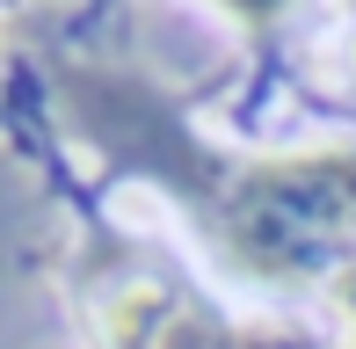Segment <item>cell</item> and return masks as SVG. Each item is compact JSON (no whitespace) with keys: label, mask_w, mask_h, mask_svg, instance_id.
Listing matches in <instances>:
<instances>
[{"label":"cell","mask_w":356,"mask_h":349,"mask_svg":"<svg viewBox=\"0 0 356 349\" xmlns=\"http://www.w3.org/2000/svg\"><path fill=\"white\" fill-rule=\"evenodd\" d=\"M160 174L204 168V218L218 226L233 269L254 284H313L356 247V146L334 153H254V161H197L153 153Z\"/></svg>","instance_id":"6da1fadb"},{"label":"cell","mask_w":356,"mask_h":349,"mask_svg":"<svg viewBox=\"0 0 356 349\" xmlns=\"http://www.w3.org/2000/svg\"><path fill=\"white\" fill-rule=\"evenodd\" d=\"M102 335H109V349H284V342H269V335L211 327L197 306H182V298L160 291V284H131V291H117Z\"/></svg>","instance_id":"7a4b0ae2"},{"label":"cell","mask_w":356,"mask_h":349,"mask_svg":"<svg viewBox=\"0 0 356 349\" xmlns=\"http://www.w3.org/2000/svg\"><path fill=\"white\" fill-rule=\"evenodd\" d=\"M218 8L233 15V22H248V29H269V22L291 8V0H218Z\"/></svg>","instance_id":"3957f363"},{"label":"cell","mask_w":356,"mask_h":349,"mask_svg":"<svg viewBox=\"0 0 356 349\" xmlns=\"http://www.w3.org/2000/svg\"><path fill=\"white\" fill-rule=\"evenodd\" d=\"M349 8H356V0H349Z\"/></svg>","instance_id":"277c9868"}]
</instances>
